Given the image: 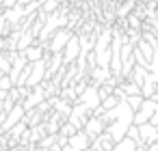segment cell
I'll return each instance as SVG.
<instances>
[{
    "mask_svg": "<svg viewBox=\"0 0 158 151\" xmlns=\"http://www.w3.org/2000/svg\"><path fill=\"white\" fill-rule=\"evenodd\" d=\"M26 15H28V11H26L24 5H15L13 9H7V11H5V18H7V22H9L11 28H18Z\"/></svg>",
    "mask_w": 158,
    "mask_h": 151,
    "instance_id": "obj_6",
    "label": "cell"
},
{
    "mask_svg": "<svg viewBox=\"0 0 158 151\" xmlns=\"http://www.w3.org/2000/svg\"><path fill=\"white\" fill-rule=\"evenodd\" d=\"M136 147H139V142H134L132 138H123V140H119L117 145H115V149L113 151H136Z\"/></svg>",
    "mask_w": 158,
    "mask_h": 151,
    "instance_id": "obj_13",
    "label": "cell"
},
{
    "mask_svg": "<svg viewBox=\"0 0 158 151\" xmlns=\"http://www.w3.org/2000/svg\"><path fill=\"white\" fill-rule=\"evenodd\" d=\"M0 112H2V99H0Z\"/></svg>",
    "mask_w": 158,
    "mask_h": 151,
    "instance_id": "obj_22",
    "label": "cell"
},
{
    "mask_svg": "<svg viewBox=\"0 0 158 151\" xmlns=\"http://www.w3.org/2000/svg\"><path fill=\"white\" fill-rule=\"evenodd\" d=\"M143 101H145V97H143V95H130V97H128V104H130V108H132L134 112L143 106Z\"/></svg>",
    "mask_w": 158,
    "mask_h": 151,
    "instance_id": "obj_15",
    "label": "cell"
},
{
    "mask_svg": "<svg viewBox=\"0 0 158 151\" xmlns=\"http://www.w3.org/2000/svg\"><path fill=\"white\" fill-rule=\"evenodd\" d=\"M59 134H63V136H67V138H72V136H76V134H78V129H76V127H74V125H72V123L67 121V123H63V125H61V129H59Z\"/></svg>",
    "mask_w": 158,
    "mask_h": 151,
    "instance_id": "obj_16",
    "label": "cell"
},
{
    "mask_svg": "<svg viewBox=\"0 0 158 151\" xmlns=\"http://www.w3.org/2000/svg\"><path fill=\"white\" fill-rule=\"evenodd\" d=\"M139 132H141V145L149 147V145H156L158 142V127L156 125H152V123L139 125Z\"/></svg>",
    "mask_w": 158,
    "mask_h": 151,
    "instance_id": "obj_7",
    "label": "cell"
},
{
    "mask_svg": "<svg viewBox=\"0 0 158 151\" xmlns=\"http://www.w3.org/2000/svg\"><path fill=\"white\" fill-rule=\"evenodd\" d=\"M0 76H2V74H0Z\"/></svg>",
    "mask_w": 158,
    "mask_h": 151,
    "instance_id": "obj_23",
    "label": "cell"
},
{
    "mask_svg": "<svg viewBox=\"0 0 158 151\" xmlns=\"http://www.w3.org/2000/svg\"><path fill=\"white\" fill-rule=\"evenodd\" d=\"M13 86H15V82L11 80V76H5V74L0 76V91H7V93H9Z\"/></svg>",
    "mask_w": 158,
    "mask_h": 151,
    "instance_id": "obj_14",
    "label": "cell"
},
{
    "mask_svg": "<svg viewBox=\"0 0 158 151\" xmlns=\"http://www.w3.org/2000/svg\"><path fill=\"white\" fill-rule=\"evenodd\" d=\"M128 138H132L134 142L141 145V132H139V125H132V127L128 129Z\"/></svg>",
    "mask_w": 158,
    "mask_h": 151,
    "instance_id": "obj_18",
    "label": "cell"
},
{
    "mask_svg": "<svg viewBox=\"0 0 158 151\" xmlns=\"http://www.w3.org/2000/svg\"><path fill=\"white\" fill-rule=\"evenodd\" d=\"M78 101L80 104H85L91 112L95 110V108H100L102 106V97H100V91H98V86H89L80 97H78Z\"/></svg>",
    "mask_w": 158,
    "mask_h": 151,
    "instance_id": "obj_5",
    "label": "cell"
},
{
    "mask_svg": "<svg viewBox=\"0 0 158 151\" xmlns=\"http://www.w3.org/2000/svg\"><path fill=\"white\" fill-rule=\"evenodd\" d=\"M147 78H149V69H147V67H141V65H136V67H134V71H132V76H130V80H132V82H136L139 86H143Z\"/></svg>",
    "mask_w": 158,
    "mask_h": 151,
    "instance_id": "obj_11",
    "label": "cell"
},
{
    "mask_svg": "<svg viewBox=\"0 0 158 151\" xmlns=\"http://www.w3.org/2000/svg\"><path fill=\"white\" fill-rule=\"evenodd\" d=\"M121 99H117L115 95H110V97H106L104 101H102V106L106 108V110H113V108H117V104H119Z\"/></svg>",
    "mask_w": 158,
    "mask_h": 151,
    "instance_id": "obj_17",
    "label": "cell"
},
{
    "mask_svg": "<svg viewBox=\"0 0 158 151\" xmlns=\"http://www.w3.org/2000/svg\"><path fill=\"white\" fill-rule=\"evenodd\" d=\"M102 121H104L106 132L113 136V140H115V142L123 140V138L128 136V129L134 125V110L130 108L128 97H126V99H121V101L117 104V108L108 110V112L102 117Z\"/></svg>",
    "mask_w": 158,
    "mask_h": 151,
    "instance_id": "obj_1",
    "label": "cell"
},
{
    "mask_svg": "<svg viewBox=\"0 0 158 151\" xmlns=\"http://www.w3.org/2000/svg\"><path fill=\"white\" fill-rule=\"evenodd\" d=\"M136 151H147V147H145V145H139V147H136Z\"/></svg>",
    "mask_w": 158,
    "mask_h": 151,
    "instance_id": "obj_19",
    "label": "cell"
},
{
    "mask_svg": "<svg viewBox=\"0 0 158 151\" xmlns=\"http://www.w3.org/2000/svg\"><path fill=\"white\" fill-rule=\"evenodd\" d=\"M119 89L126 93V97H130V95H141V86H139L136 82H132V80H123V82L119 84Z\"/></svg>",
    "mask_w": 158,
    "mask_h": 151,
    "instance_id": "obj_12",
    "label": "cell"
},
{
    "mask_svg": "<svg viewBox=\"0 0 158 151\" xmlns=\"http://www.w3.org/2000/svg\"><path fill=\"white\" fill-rule=\"evenodd\" d=\"M156 112H158V101H154V99H145L143 106L134 112V125H145V123H149L152 117H154Z\"/></svg>",
    "mask_w": 158,
    "mask_h": 151,
    "instance_id": "obj_3",
    "label": "cell"
},
{
    "mask_svg": "<svg viewBox=\"0 0 158 151\" xmlns=\"http://www.w3.org/2000/svg\"><path fill=\"white\" fill-rule=\"evenodd\" d=\"M91 142H93V138H91L85 129L69 138V147H72V149H76V151H85V149H89V147H91Z\"/></svg>",
    "mask_w": 158,
    "mask_h": 151,
    "instance_id": "obj_9",
    "label": "cell"
},
{
    "mask_svg": "<svg viewBox=\"0 0 158 151\" xmlns=\"http://www.w3.org/2000/svg\"><path fill=\"white\" fill-rule=\"evenodd\" d=\"M152 99H154V101H158V91L154 93V97H152Z\"/></svg>",
    "mask_w": 158,
    "mask_h": 151,
    "instance_id": "obj_21",
    "label": "cell"
},
{
    "mask_svg": "<svg viewBox=\"0 0 158 151\" xmlns=\"http://www.w3.org/2000/svg\"><path fill=\"white\" fill-rule=\"evenodd\" d=\"M72 37H74V30H69L67 26H65V28H59V30L52 35V39H50V43H48L46 50H50L52 54H63V50H65V46L69 43Z\"/></svg>",
    "mask_w": 158,
    "mask_h": 151,
    "instance_id": "obj_2",
    "label": "cell"
},
{
    "mask_svg": "<svg viewBox=\"0 0 158 151\" xmlns=\"http://www.w3.org/2000/svg\"><path fill=\"white\" fill-rule=\"evenodd\" d=\"M2 15H5V7H2V5H0V18H2Z\"/></svg>",
    "mask_w": 158,
    "mask_h": 151,
    "instance_id": "obj_20",
    "label": "cell"
},
{
    "mask_svg": "<svg viewBox=\"0 0 158 151\" xmlns=\"http://www.w3.org/2000/svg\"><path fill=\"white\" fill-rule=\"evenodd\" d=\"M115 140H113V136L108 134V132H104V134H100L93 142H91V149L93 151H113L115 149Z\"/></svg>",
    "mask_w": 158,
    "mask_h": 151,
    "instance_id": "obj_8",
    "label": "cell"
},
{
    "mask_svg": "<svg viewBox=\"0 0 158 151\" xmlns=\"http://www.w3.org/2000/svg\"><path fill=\"white\" fill-rule=\"evenodd\" d=\"M80 54H82L80 37L74 33V37L69 39V43H67V46H65V50H63V63H65V65H76V61L80 58Z\"/></svg>",
    "mask_w": 158,
    "mask_h": 151,
    "instance_id": "obj_4",
    "label": "cell"
},
{
    "mask_svg": "<svg viewBox=\"0 0 158 151\" xmlns=\"http://www.w3.org/2000/svg\"><path fill=\"white\" fill-rule=\"evenodd\" d=\"M24 56H26V61L28 63H37V61H44V56H46V48L44 46H31L26 52H22Z\"/></svg>",
    "mask_w": 158,
    "mask_h": 151,
    "instance_id": "obj_10",
    "label": "cell"
}]
</instances>
